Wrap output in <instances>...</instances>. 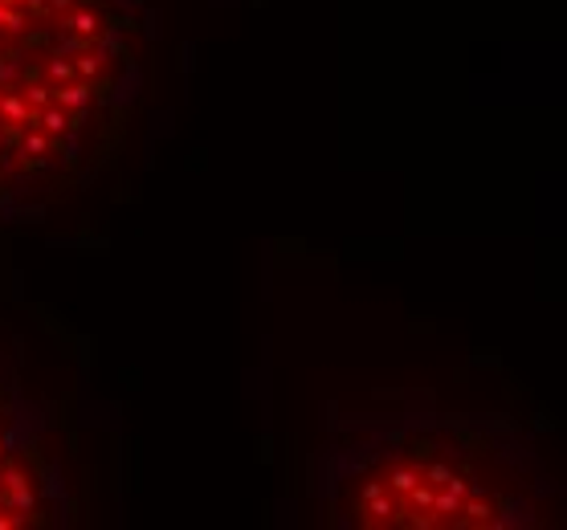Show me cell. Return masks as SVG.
Masks as SVG:
<instances>
[{
  "instance_id": "6da1fadb",
  "label": "cell",
  "mask_w": 567,
  "mask_h": 530,
  "mask_svg": "<svg viewBox=\"0 0 567 530\" xmlns=\"http://www.w3.org/2000/svg\"><path fill=\"white\" fill-rule=\"evenodd\" d=\"M110 25L86 0H0V188L78 155L119 82Z\"/></svg>"
},
{
  "instance_id": "3957f363",
  "label": "cell",
  "mask_w": 567,
  "mask_h": 530,
  "mask_svg": "<svg viewBox=\"0 0 567 530\" xmlns=\"http://www.w3.org/2000/svg\"><path fill=\"white\" fill-rule=\"evenodd\" d=\"M17 486V482H12V478H0V514H8V510H12V506H8V489ZM0 522H4V518H0Z\"/></svg>"
},
{
  "instance_id": "7a4b0ae2",
  "label": "cell",
  "mask_w": 567,
  "mask_h": 530,
  "mask_svg": "<svg viewBox=\"0 0 567 530\" xmlns=\"http://www.w3.org/2000/svg\"><path fill=\"white\" fill-rule=\"evenodd\" d=\"M498 510V482L449 444L400 449L359 478V498L351 493L359 527H486Z\"/></svg>"
}]
</instances>
